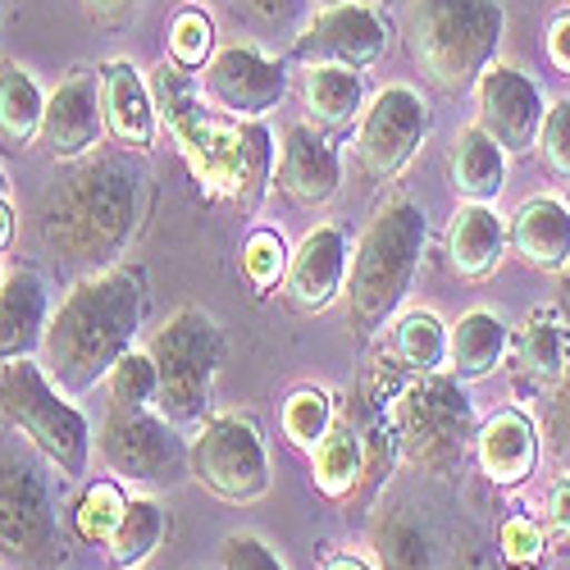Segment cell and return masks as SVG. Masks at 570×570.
<instances>
[{
  "mask_svg": "<svg viewBox=\"0 0 570 570\" xmlns=\"http://www.w3.org/2000/svg\"><path fill=\"white\" fill-rule=\"evenodd\" d=\"M141 206H147V174L128 156L91 151L73 160L41 197V243L65 265H78L87 274L110 269L132 247Z\"/></svg>",
  "mask_w": 570,
  "mask_h": 570,
  "instance_id": "1",
  "label": "cell"
},
{
  "mask_svg": "<svg viewBox=\"0 0 570 570\" xmlns=\"http://www.w3.org/2000/svg\"><path fill=\"white\" fill-rule=\"evenodd\" d=\"M141 320H147V283L141 274L110 265L97 274H82L65 302L51 311L41 338V370L56 379V389L82 397L137 347Z\"/></svg>",
  "mask_w": 570,
  "mask_h": 570,
  "instance_id": "2",
  "label": "cell"
},
{
  "mask_svg": "<svg viewBox=\"0 0 570 570\" xmlns=\"http://www.w3.org/2000/svg\"><path fill=\"white\" fill-rule=\"evenodd\" d=\"M151 97H156V110L183 137L187 156L202 165V178H210V187L228 193L243 210H256L265 187L274 183L269 128L261 119H233L219 106L202 110L187 69H178L169 60L151 73Z\"/></svg>",
  "mask_w": 570,
  "mask_h": 570,
  "instance_id": "3",
  "label": "cell"
},
{
  "mask_svg": "<svg viewBox=\"0 0 570 570\" xmlns=\"http://www.w3.org/2000/svg\"><path fill=\"white\" fill-rule=\"evenodd\" d=\"M507 32L502 0H406L402 41L415 73L443 97H465L498 60Z\"/></svg>",
  "mask_w": 570,
  "mask_h": 570,
  "instance_id": "4",
  "label": "cell"
},
{
  "mask_svg": "<svg viewBox=\"0 0 570 570\" xmlns=\"http://www.w3.org/2000/svg\"><path fill=\"white\" fill-rule=\"evenodd\" d=\"M430 247V224L424 210L411 197H393L379 206L374 219L365 224L361 243L352 252V274H347V324L361 338L379 334L406 302L415 269Z\"/></svg>",
  "mask_w": 570,
  "mask_h": 570,
  "instance_id": "5",
  "label": "cell"
},
{
  "mask_svg": "<svg viewBox=\"0 0 570 570\" xmlns=\"http://www.w3.org/2000/svg\"><path fill=\"white\" fill-rule=\"evenodd\" d=\"M393 430L402 443V456L434 474V480H452V474L474 456V434H480V420H474V402L465 393L461 379L434 370V374H411L402 393L389 406Z\"/></svg>",
  "mask_w": 570,
  "mask_h": 570,
  "instance_id": "6",
  "label": "cell"
},
{
  "mask_svg": "<svg viewBox=\"0 0 570 570\" xmlns=\"http://www.w3.org/2000/svg\"><path fill=\"white\" fill-rule=\"evenodd\" d=\"M0 415L10 430L65 480H82L91 465V424L73 406L69 393L56 389V379L41 370L37 356H19L0 365Z\"/></svg>",
  "mask_w": 570,
  "mask_h": 570,
  "instance_id": "7",
  "label": "cell"
},
{
  "mask_svg": "<svg viewBox=\"0 0 570 570\" xmlns=\"http://www.w3.org/2000/svg\"><path fill=\"white\" fill-rule=\"evenodd\" d=\"M151 361L160 374V393H156V411L165 420L183 424H202L210 415L215 402V379L224 370L228 343L224 328L215 324V315H206L202 306H178L156 334H151Z\"/></svg>",
  "mask_w": 570,
  "mask_h": 570,
  "instance_id": "8",
  "label": "cell"
},
{
  "mask_svg": "<svg viewBox=\"0 0 570 570\" xmlns=\"http://www.w3.org/2000/svg\"><path fill=\"white\" fill-rule=\"evenodd\" d=\"M69 561V539L51 484L23 443H0V566L6 570H60Z\"/></svg>",
  "mask_w": 570,
  "mask_h": 570,
  "instance_id": "9",
  "label": "cell"
},
{
  "mask_svg": "<svg viewBox=\"0 0 570 570\" xmlns=\"http://www.w3.org/2000/svg\"><path fill=\"white\" fill-rule=\"evenodd\" d=\"M187 474L228 507L261 502L269 493L274 474H269V452L256 420L237 411H210L197 424L193 448H187Z\"/></svg>",
  "mask_w": 570,
  "mask_h": 570,
  "instance_id": "10",
  "label": "cell"
},
{
  "mask_svg": "<svg viewBox=\"0 0 570 570\" xmlns=\"http://www.w3.org/2000/svg\"><path fill=\"white\" fill-rule=\"evenodd\" d=\"M187 443L178 434V424L165 420L156 406H110L101 420L97 452L110 470V480L124 489H174L187 480Z\"/></svg>",
  "mask_w": 570,
  "mask_h": 570,
  "instance_id": "11",
  "label": "cell"
},
{
  "mask_svg": "<svg viewBox=\"0 0 570 570\" xmlns=\"http://www.w3.org/2000/svg\"><path fill=\"white\" fill-rule=\"evenodd\" d=\"M430 128H434V115L415 87L393 82L384 91H374L356 124V165L374 183H393L406 174Z\"/></svg>",
  "mask_w": 570,
  "mask_h": 570,
  "instance_id": "12",
  "label": "cell"
},
{
  "mask_svg": "<svg viewBox=\"0 0 570 570\" xmlns=\"http://www.w3.org/2000/svg\"><path fill=\"white\" fill-rule=\"evenodd\" d=\"M389 51V23L374 6H328L315 10V19L293 37L288 60L293 65H343V69H370Z\"/></svg>",
  "mask_w": 570,
  "mask_h": 570,
  "instance_id": "13",
  "label": "cell"
},
{
  "mask_svg": "<svg viewBox=\"0 0 570 570\" xmlns=\"http://www.w3.org/2000/svg\"><path fill=\"white\" fill-rule=\"evenodd\" d=\"M548 101L530 73H520L515 65L493 60L480 82H474V124H480L507 156H530L539 128H543Z\"/></svg>",
  "mask_w": 570,
  "mask_h": 570,
  "instance_id": "14",
  "label": "cell"
},
{
  "mask_svg": "<svg viewBox=\"0 0 570 570\" xmlns=\"http://www.w3.org/2000/svg\"><path fill=\"white\" fill-rule=\"evenodd\" d=\"M206 97L233 119H265L283 97H288V65L269 60L256 46H224L202 69Z\"/></svg>",
  "mask_w": 570,
  "mask_h": 570,
  "instance_id": "15",
  "label": "cell"
},
{
  "mask_svg": "<svg viewBox=\"0 0 570 570\" xmlns=\"http://www.w3.org/2000/svg\"><path fill=\"white\" fill-rule=\"evenodd\" d=\"M347 274H352L347 233L338 224H320L288 256V274H283V283H278V297L288 302L297 315H324L347 293Z\"/></svg>",
  "mask_w": 570,
  "mask_h": 570,
  "instance_id": "16",
  "label": "cell"
},
{
  "mask_svg": "<svg viewBox=\"0 0 570 570\" xmlns=\"http://www.w3.org/2000/svg\"><path fill=\"white\" fill-rule=\"evenodd\" d=\"M106 137L101 115V73L97 69H73L56 91H46V115H41V147L51 160L73 165L91 156Z\"/></svg>",
  "mask_w": 570,
  "mask_h": 570,
  "instance_id": "17",
  "label": "cell"
},
{
  "mask_svg": "<svg viewBox=\"0 0 570 570\" xmlns=\"http://www.w3.org/2000/svg\"><path fill=\"white\" fill-rule=\"evenodd\" d=\"M274 187L293 206H306V210L334 202L338 187H343V156L334 147V137L320 132L315 124H288L283 128Z\"/></svg>",
  "mask_w": 570,
  "mask_h": 570,
  "instance_id": "18",
  "label": "cell"
},
{
  "mask_svg": "<svg viewBox=\"0 0 570 570\" xmlns=\"http://www.w3.org/2000/svg\"><path fill=\"white\" fill-rule=\"evenodd\" d=\"M101 115H106V137L124 151L147 156L160 137V110L151 97V82L141 78L132 60H106L101 69Z\"/></svg>",
  "mask_w": 570,
  "mask_h": 570,
  "instance_id": "19",
  "label": "cell"
},
{
  "mask_svg": "<svg viewBox=\"0 0 570 570\" xmlns=\"http://www.w3.org/2000/svg\"><path fill=\"white\" fill-rule=\"evenodd\" d=\"M543 452V430L520 411V406H502L493 411L480 434H474V465L493 489H520L534 474Z\"/></svg>",
  "mask_w": 570,
  "mask_h": 570,
  "instance_id": "20",
  "label": "cell"
},
{
  "mask_svg": "<svg viewBox=\"0 0 570 570\" xmlns=\"http://www.w3.org/2000/svg\"><path fill=\"white\" fill-rule=\"evenodd\" d=\"M507 247L520 265L539 274H561L570 265V202L561 197H530L507 219Z\"/></svg>",
  "mask_w": 570,
  "mask_h": 570,
  "instance_id": "21",
  "label": "cell"
},
{
  "mask_svg": "<svg viewBox=\"0 0 570 570\" xmlns=\"http://www.w3.org/2000/svg\"><path fill=\"white\" fill-rule=\"evenodd\" d=\"M46 324H51V288L37 269H10L0 283V365L37 356Z\"/></svg>",
  "mask_w": 570,
  "mask_h": 570,
  "instance_id": "22",
  "label": "cell"
},
{
  "mask_svg": "<svg viewBox=\"0 0 570 570\" xmlns=\"http://www.w3.org/2000/svg\"><path fill=\"white\" fill-rule=\"evenodd\" d=\"M520 389H557V379L570 370V324L561 311H530L511 328L507 352Z\"/></svg>",
  "mask_w": 570,
  "mask_h": 570,
  "instance_id": "23",
  "label": "cell"
},
{
  "mask_svg": "<svg viewBox=\"0 0 570 570\" xmlns=\"http://www.w3.org/2000/svg\"><path fill=\"white\" fill-rule=\"evenodd\" d=\"M507 252H511L507 247V219L493 206L461 202V210L448 224V265H452V274L480 283L502 265Z\"/></svg>",
  "mask_w": 570,
  "mask_h": 570,
  "instance_id": "24",
  "label": "cell"
},
{
  "mask_svg": "<svg viewBox=\"0 0 570 570\" xmlns=\"http://www.w3.org/2000/svg\"><path fill=\"white\" fill-rule=\"evenodd\" d=\"M507 352H511V324L489 306L465 311L448 328V374L461 379V384L489 379L498 365H507Z\"/></svg>",
  "mask_w": 570,
  "mask_h": 570,
  "instance_id": "25",
  "label": "cell"
},
{
  "mask_svg": "<svg viewBox=\"0 0 570 570\" xmlns=\"http://www.w3.org/2000/svg\"><path fill=\"white\" fill-rule=\"evenodd\" d=\"M302 106L311 115V124L328 137L338 132H356L361 110H365V82L361 69H343V65H311L302 78Z\"/></svg>",
  "mask_w": 570,
  "mask_h": 570,
  "instance_id": "26",
  "label": "cell"
},
{
  "mask_svg": "<svg viewBox=\"0 0 570 570\" xmlns=\"http://www.w3.org/2000/svg\"><path fill=\"white\" fill-rule=\"evenodd\" d=\"M507 151L498 147V141L480 128V124H470L456 132L452 141V160H448V178H452V193L461 202H498L502 197V187H507Z\"/></svg>",
  "mask_w": 570,
  "mask_h": 570,
  "instance_id": "27",
  "label": "cell"
},
{
  "mask_svg": "<svg viewBox=\"0 0 570 570\" xmlns=\"http://www.w3.org/2000/svg\"><path fill=\"white\" fill-rule=\"evenodd\" d=\"M41 115H46V91L37 78L19 65L0 56V151L23 156L41 137Z\"/></svg>",
  "mask_w": 570,
  "mask_h": 570,
  "instance_id": "28",
  "label": "cell"
},
{
  "mask_svg": "<svg viewBox=\"0 0 570 570\" xmlns=\"http://www.w3.org/2000/svg\"><path fill=\"white\" fill-rule=\"evenodd\" d=\"M311 484L328 502H352L361 484V430L347 411L328 424V434L311 448Z\"/></svg>",
  "mask_w": 570,
  "mask_h": 570,
  "instance_id": "29",
  "label": "cell"
},
{
  "mask_svg": "<svg viewBox=\"0 0 570 570\" xmlns=\"http://www.w3.org/2000/svg\"><path fill=\"white\" fill-rule=\"evenodd\" d=\"M374 566L379 570H434V530L411 507H379L374 515Z\"/></svg>",
  "mask_w": 570,
  "mask_h": 570,
  "instance_id": "30",
  "label": "cell"
},
{
  "mask_svg": "<svg viewBox=\"0 0 570 570\" xmlns=\"http://www.w3.org/2000/svg\"><path fill=\"white\" fill-rule=\"evenodd\" d=\"M165 530H169L165 507L156 498H147V493H132L128 507H124V515H119V525H115V534L101 543L106 566L110 570H141V566L156 557Z\"/></svg>",
  "mask_w": 570,
  "mask_h": 570,
  "instance_id": "31",
  "label": "cell"
},
{
  "mask_svg": "<svg viewBox=\"0 0 570 570\" xmlns=\"http://www.w3.org/2000/svg\"><path fill=\"white\" fill-rule=\"evenodd\" d=\"M389 356L406 374H434L448 365V324L434 311H406L389 328Z\"/></svg>",
  "mask_w": 570,
  "mask_h": 570,
  "instance_id": "32",
  "label": "cell"
},
{
  "mask_svg": "<svg viewBox=\"0 0 570 570\" xmlns=\"http://www.w3.org/2000/svg\"><path fill=\"white\" fill-rule=\"evenodd\" d=\"M165 60L197 73L215 60V19L206 6H193L187 0L183 10L169 14V28H165Z\"/></svg>",
  "mask_w": 570,
  "mask_h": 570,
  "instance_id": "33",
  "label": "cell"
},
{
  "mask_svg": "<svg viewBox=\"0 0 570 570\" xmlns=\"http://www.w3.org/2000/svg\"><path fill=\"white\" fill-rule=\"evenodd\" d=\"M338 420V406L334 397H328L324 389H293L288 397H283V411H278V424H283V439H288L293 448L311 452L324 434H328V424Z\"/></svg>",
  "mask_w": 570,
  "mask_h": 570,
  "instance_id": "34",
  "label": "cell"
},
{
  "mask_svg": "<svg viewBox=\"0 0 570 570\" xmlns=\"http://www.w3.org/2000/svg\"><path fill=\"white\" fill-rule=\"evenodd\" d=\"M124 507H128V493H124L119 480H97V484H87L82 498L73 502V530H78V539H87V543H97V548H101V543L115 534Z\"/></svg>",
  "mask_w": 570,
  "mask_h": 570,
  "instance_id": "35",
  "label": "cell"
},
{
  "mask_svg": "<svg viewBox=\"0 0 570 570\" xmlns=\"http://www.w3.org/2000/svg\"><path fill=\"white\" fill-rule=\"evenodd\" d=\"M288 243H283V233L274 228H252L247 243H243V256H237V265H243V278L252 283V293L265 297L274 293L283 274H288Z\"/></svg>",
  "mask_w": 570,
  "mask_h": 570,
  "instance_id": "36",
  "label": "cell"
},
{
  "mask_svg": "<svg viewBox=\"0 0 570 570\" xmlns=\"http://www.w3.org/2000/svg\"><path fill=\"white\" fill-rule=\"evenodd\" d=\"M106 393H110V406H156L160 374H156L151 352L132 347L128 356H119V365L106 374Z\"/></svg>",
  "mask_w": 570,
  "mask_h": 570,
  "instance_id": "37",
  "label": "cell"
},
{
  "mask_svg": "<svg viewBox=\"0 0 570 570\" xmlns=\"http://www.w3.org/2000/svg\"><path fill=\"white\" fill-rule=\"evenodd\" d=\"M534 151H539L543 169L557 183H570V97L566 101H548V115H543Z\"/></svg>",
  "mask_w": 570,
  "mask_h": 570,
  "instance_id": "38",
  "label": "cell"
},
{
  "mask_svg": "<svg viewBox=\"0 0 570 570\" xmlns=\"http://www.w3.org/2000/svg\"><path fill=\"white\" fill-rule=\"evenodd\" d=\"M548 552V534L534 515H507L498 525V557L511 561V566H525V570H539Z\"/></svg>",
  "mask_w": 570,
  "mask_h": 570,
  "instance_id": "39",
  "label": "cell"
},
{
  "mask_svg": "<svg viewBox=\"0 0 570 570\" xmlns=\"http://www.w3.org/2000/svg\"><path fill=\"white\" fill-rule=\"evenodd\" d=\"M219 570H288L261 534H228L219 543Z\"/></svg>",
  "mask_w": 570,
  "mask_h": 570,
  "instance_id": "40",
  "label": "cell"
},
{
  "mask_svg": "<svg viewBox=\"0 0 570 570\" xmlns=\"http://www.w3.org/2000/svg\"><path fill=\"white\" fill-rule=\"evenodd\" d=\"M543 439L557 456L561 470H570V370L557 379V389L548 393V411H543Z\"/></svg>",
  "mask_w": 570,
  "mask_h": 570,
  "instance_id": "41",
  "label": "cell"
},
{
  "mask_svg": "<svg viewBox=\"0 0 570 570\" xmlns=\"http://www.w3.org/2000/svg\"><path fill=\"white\" fill-rule=\"evenodd\" d=\"M543 534L548 543H570V474H557L543 498Z\"/></svg>",
  "mask_w": 570,
  "mask_h": 570,
  "instance_id": "42",
  "label": "cell"
},
{
  "mask_svg": "<svg viewBox=\"0 0 570 570\" xmlns=\"http://www.w3.org/2000/svg\"><path fill=\"white\" fill-rule=\"evenodd\" d=\"M543 46H548V65L570 78V10H557V14H552Z\"/></svg>",
  "mask_w": 570,
  "mask_h": 570,
  "instance_id": "43",
  "label": "cell"
},
{
  "mask_svg": "<svg viewBox=\"0 0 570 570\" xmlns=\"http://www.w3.org/2000/svg\"><path fill=\"white\" fill-rule=\"evenodd\" d=\"M141 0H82V10L91 23H101V28H124L132 14H137Z\"/></svg>",
  "mask_w": 570,
  "mask_h": 570,
  "instance_id": "44",
  "label": "cell"
},
{
  "mask_svg": "<svg viewBox=\"0 0 570 570\" xmlns=\"http://www.w3.org/2000/svg\"><path fill=\"white\" fill-rule=\"evenodd\" d=\"M461 570H525V566L502 561V557H498V548H493V552H470V557L461 561Z\"/></svg>",
  "mask_w": 570,
  "mask_h": 570,
  "instance_id": "45",
  "label": "cell"
},
{
  "mask_svg": "<svg viewBox=\"0 0 570 570\" xmlns=\"http://www.w3.org/2000/svg\"><path fill=\"white\" fill-rule=\"evenodd\" d=\"M14 233H19V224H14V206H10V193H6L0 197V252L14 243Z\"/></svg>",
  "mask_w": 570,
  "mask_h": 570,
  "instance_id": "46",
  "label": "cell"
},
{
  "mask_svg": "<svg viewBox=\"0 0 570 570\" xmlns=\"http://www.w3.org/2000/svg\"><path fill=\"white\" fill-rule=\"evenodd\" d=\"M252 10H256L261 19H288V14L297 10V0H252Z\"/></svg>",
  "mask_w": 570,
  "mask_h": 570,
  "instance_id": "47",
  "label": "cell"
},
{
  "mask_svg": "<svg viewBox=\"0 0 570 570\" xmlns=\"http://www.w3.org/2000/svg\"><path fill=\"white\" fill-rule=\"evenodd\" d=\"M324 570H379L374 561H365V557H356V552H334L324 561Z\"/></svg>",
  "mask_w": 570,
  "mask_h": 570,
  "instance_id": "48",
  "label": "cell"
},
{
  "mask_svg": "<svg viewBox=\"0 0 570 570\" xmlns=\"http://www.w3.org/2000/svg\"><path fill=\"white\" fill-rule=\"evenodd\" d=\"M557 311H561L566 324H570V265L557 274Z\"/></svg>",
  "mask_w": 570,
  "mask_h": 570,
  "instance_id": "49",
  "label": "cell"
},
{
  "mask_svg": "<svg viewBox=\"0 0 570 570\" xmlns=\"http://www.w3.org/2000/svg\"><path fill=\"white\" fill-rule=\"evenodd\" d=\"M315 10H328V6H352V0H311ZM361 6H370V0H361Z\"/></svg>",
  "mask_w": 570,
  "mask_h": 570,
  "instance_id": "50",
  "label": "cell"
},
{
  "mask_svg": "<svg viewBox=\"0 0 570 570\" xmlns=\"http://www.w3.org/2000/svg\"><path fill=\"white\" fill-rule=\"evenodd\" d=\"M10 193V178H6V169H0V197H6Z\"/></svg>",
  "mask_w": 570,
  "mask_h": 570,
  "instance_id": "51",
  "label": "cell"
},
{
  "mask_svg": "<svg viewBox=\"0 0 570 570\" xmlns=\"http://www.w3.org/2000/svg\"><path fill=\"white\" fill-rule=\"evenodd\" d=\"M6 274H10V269H0V283H6Z\"/></svg>",
  "mask_w": 570,
  "mask_h": 570,
  "instance_id": "52",
  "label": "cell"
},
{
  "mask_svg": "<svg viewBox=\"0 0 570 570\" xmlns=\"http://www.w3.org/2000/svg\"><path fill=\"white\" fill-rule=\"evenodd\" d=\"M193 6H202V0H193Z\"/></svg>",
  "mask_w": 570,
  "mask_h": 570,
  "instance_id": "53",
  "label": "cell"
},
{
  "mask_svg": "<svg viewBox=\"0 0 570 570\" xmlns=\"http://www.w3.org/2000/svg\"><path fill=\"white\" fill-rule=\"evenodd\" d=\"M0 570H6V566H0Z\"/></svg>",
  "mask_w": 570,
  "mask_h": 570,
  "instance_id": "54",
  "label": "cell"
}]
</instances>
